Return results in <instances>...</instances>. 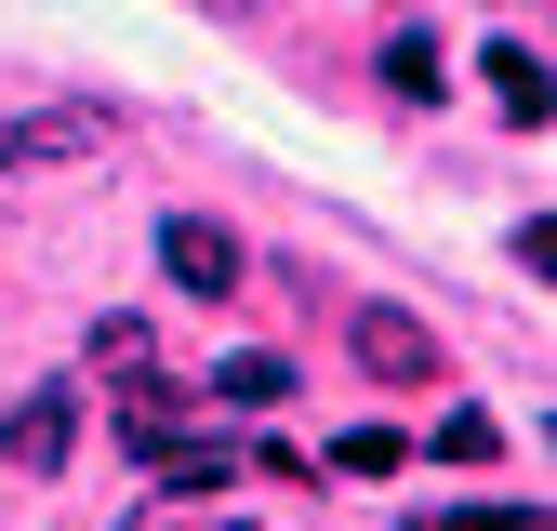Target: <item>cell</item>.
Segmentation results:
<instances>
[{
	"instance_id": "cell-5",
	"label": "cell",
	"mask_w": 557,
	"mask_h": 531,
	"mask_svg": "<svg viewBox=\"0 0 557 531\" xmlns=\"http://www.w3.org/2000/svg\"><path fill=\"white\" fill-rule=\"evenodd\" d=\"M278 398H293V359H278V346L213 359V412H278Z\"/></svg>"
},
{
	"instance_id": "cell-2",
	"label": "cell",
	"mask_w": 557,
	"mask_h": 531,
	"mask_svg": "<svg viewBox=\"0 0 557 531\" xmlns=\"http://www.w3.org/2000/svg\"><path fill=\"white\" fill-rule=\"evenodd\" d=\"M160 266H173V293H199V306H226L252 266H239V239L213 226V213H160Z\"/></svg>"
},
{
	"instance_id": "cell-1",
	"label": "cell",
	"mask_w": 557,
	"mask_h": 531,
	"mask_svg": "<svg viewBox=\"0 0 557 531\" xmlns=\"http://www.w3.org/2000/svg\"><path fill=\"white\" fill-rule=\"evenodd\" d=\"M345 359H359L372 385H438V372H451L438 332L411 319V306H345Z\"/></svg>"
},
{
	"instance_id": "cell-9",
	"label": "cell",
	"mask_w": 557,
	"mask_h": 531,
	"mask_svg": "<svg viewBox=\"0 0 557 531\" xmlns=\"http://www.w3.org/2000/svg\"><path fill=\"white\" fill-rule=\"evenodd\" d=\"M398 465H411V439H398V425H345L319 479H398Z\"/></svg>"
},
{
	"instance_id": "cell-10",
	"label": "cell",
	"mask_w": 557,
	"mask_h": 531,
	"mask_svg": "<svg viewBox=\"0 0 557 531\" xmlns=\"http://www.w3.org/2000/svg\"><path fill=\"white\" fill-rule=\"evenodd\" d=\"M385 81H398L411 107H438V94H451V66H438V40H425V27H398V40H385Z\"/></svg>"
},
{
	"instance_id": "cell-4",
	"label": "cell",
	"mask_w": 557,
	"mask_h": 531,
	"mask_svg": "<svg viewBox=\"0 0 557 531\" xmlns=\"http://www.w3.org/2000/svg\"><path fill=\"white\" fill-rule=\"evenodd\" d=\"M213 492H239V452H199V439L147 452V505H213Z\"/></svg>"
},
{
	"instance_id": "cell-3",
	"label": "cell",
	"mask_w": 557,
	"mask_h": 531,
	"mask_svg": "<svg viewBox=\"0 0 557 531\" xmlns=\"http://www.w3.org/2000/svg\"><path fill=\"white\" fill-rule=\"evenodd\" d=\"M66 439H81V398H66V385H40V398H14V412H0V465H14V479L66 465Z\"/></svg>"
},
{
	"instance_id": "cell-8",
	"label": "cell",
	"mask_w": 557,
	"mask_h": 531,
	"mask_svg": "<svg viewBox=\"0 0 557 531\" xmlns=\"http://www.w3.org/2000/svg\"><path fill=\"white\" fill-rule=\"evenodd\" d=\"M81 359H94L107 385H147V372H160V332H147V319H94V346H81Z\"/></svg>"
},
{
	"instance_id": "cell-7",
	"label": "cell",
	"mask_w": 557,
	"mask_h": 531,
	"mask_svg": "<svg viewBox=\"0 0 557 531\" xmlns=\"http://www.w3.org/2000/svg\"><path fill=\"white\" fill-rule=\"evenodd\" d=\"M173 425H186V398H173L160 372H147V385H120V452H133V465H147V452H160Z\"/></svg>"
},
{
	"instance_id": "cell-11",
	"label": "cell",
	"mask_w": 557,
	"mask_h": 531,
	"mask_svg": "<svg viewBox=\"0 0 557 531\" xmlns=\"http://www.w3.org/2000/svg\"><path fill=\"white\" fill-rule=\"evenodd\" d=\"M425 452H438V465H492V452H505V425L465 398V412H438V439H425Z\"/></svg>"
},
{
	"instance_id": "cell-6",
	"label": "cell",
	"mask_w": 557,
	"mask_h": 531,
	"mask_svg": "<svg viewBox=\"0 0 557 531\" xmlns=\"http://www.w3.org/2000/svg\"><path fill=\"white\" fill-rule=\"evenodd\" d=\"M478 81H492V107H505L518 133H544V53H531V40H492V53H478Z\"/></svg>"
}]
</instances>
